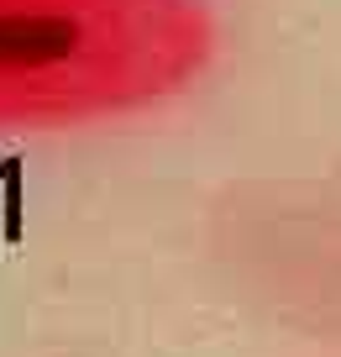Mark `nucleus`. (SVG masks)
<instances>
[{"label":"nucleus","mask_w":341,"mask_h":357,"mask_svg":"<svg viewBox=\"0 0 341 357\" xmlns=\"http://www.w3.org/2000/svg\"><path fill=\"white\" fill-rule=\"evenodd\" d=\"M210 0H0V137L158 111L215 58Z\"/></svg>","instance_id":"f257e3e1"}]
</instances>
